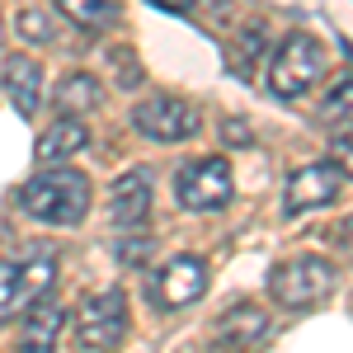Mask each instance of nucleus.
I'll return each mask as SVG.
<instances>
[{
	"label": "nucleus",
	"mask_w": 353,
	"mask_h": 353,
	"mask_svg": "<svg viewBox=\"0 0 353 353\" xmlns=\"http://www.w3.org/2000/svg\"><path fill=\"white\" fill-rule=\"evenodd\" d=\"M330 241H334V250L339 254H349V264H353V217H344L334 231H330Z\"/></svg>",
	"instance_id": "5701e85b"
},
{
	"label": "nucleus",
	"mask_w": 353,
	"mask_h": 353,
	"mask_svg": "<svg viewBox=\"0 0 353 353\" xmlns=\"http://www.w3.org/2000/svg\"><path fill=\"white\" fill-rule=\"evenodd\" d=\"M132 128L146 141H161V146H174V141H189L198 128H203V118L193 109L189 99H179V94H151V99H141L132 109Z\"/></svg>",
	"instance_id": "423d86ee"
},
{
	"label": "nucleus",
	"mask_w": 353,
	"mask_h": 353,
	"mask_svg": "<svg viewBox=\"0 0 353 353\" xmlns=\"http://www.w3.org/2000/svg\"><path fill=\"white\" fill-rule=\"evenodd\" d=\"M264 330H269V316H264L259 306H231V311L221 316V325H217V349L241 353V349H250L254 339H264Z\"/></svg>",
	"instance_id": "f8f14e48"
},
{
	"label": "nucleus",
	"mask_w": 353,
	"mask_h": 353,
	"mask_svg": "<svg viewBox=\"0 0 353 353\" xmlns=\"http://www.w3.org/2000/svg\"><path fill=\"white\" fill-rule=\"evenodd\" d=\"M208 292V264L193 259V254H179L161 269V278L151 283V301L165 306V311H179V306H193V301Z\"/></svg>",
	"instance_id": "6e6552de"
},
{
	"label": "nucleus",
	"mask_w": 353,
	"mask_h": 353,
	"mask_svg": "<svg viewBox=\"0 0 353 353\" xmlns=\"http://www.w3.org/2000/svg\"><path fill=\"white\" fill-rule=\"evenodd\" d=\"M19 208L33 221H48V226H76L90 212V179L81 170L52 165L19 189Z\"/></svg>",
	"instance_id": "f257e3e1"
},
{
	"label": "nucleus",
	"mask_w": 353,
	"mask_h": 353,
	"mask_svg": "<svg viewBox=\"0 0 353 353\" xmlns=\"http://www.w3.org/2000/svg\"><path fill=\"white\" fill-rule=\"evenodd\" d=\"M236 193L231 179V165L221 156H203V161H184L174 174V198L189 208V212H221Z\"/></svg>",
	"instance_id": "39448f33"
},
{
	"label": "nucleus",
	"mask_w": 353,
	"mask_h": 353,
	"mask_svg": "<svg viewBox=\"0 0 353 353\" xmlns=\"http://www.w3.org/2000/svg\"><path fill=\"white\" fill-rule=\"evenodd\" d=\"M259 52H264V28L250 24L241 38H236V48H231V66H236L241 76H250V66H254V57H259Z\"/></svg>",
	"instance_id": "a211bd4d"
},
{
	"label": "nucleus",
	"mask_w": 353,
	"mask_h": 353,
	"mask_svg": "<svg viewBox=\"0 0 353 353\" xmlns=\"http://www.w3.org/2000/svg\"><path fill=\"white\" fill-rule=\"evenodd\" d=\"M19 311H28L24 273H19V264L0 259V321H10V316H19Z\"/></svg>",
	"instance_id": "2eb2a0df"
},
{
	"label": "nucleus",
	"mask_w": 353,
	"mask_h": 353,
	"mask_svg": "<svg viewBox=\"0 0 353 353\" xmlns=\"http://www.w3.org/2000/svg\"><path fill=\"white\" fill-rule=\"evenodd\" d=\"M269 292L278 306L306 311V306H316L334 292V264L321 254H297V259H288L269 273Z\"/></svg>",
	"instance_id": "7ed1b4c3"
},
{
	"label": "nucleus",
	"mask_w": 353,
	"mask_h": 353,
	"mask_svg": "<svg viewBox=\"0 0 353 353\" xmlns=\"http://www.w3.org/2000/svg\"><path fill=\"white\" fill-rule=\"evenodd\" d=\"M226 146H250V128H245L241 118H226Z\"/></svg>",
	"instance_id": "b1692460"
},
{
	"label": "nucleus",
	"mask_w": 353,
	"mask_h": 353,
	"mask_svg": "<svg viewBox=\"0 0 353 353\" xmlns=\"http://www.w3.org/2000/svg\"><path fill=\"white\" fill-rule=\"evenodd\" d=\"M123 334H128V297L118 288H104V292L81 301V311H76V344L85 353L118 349Z\"/></svg>",
	"instance_id": "20e7f679"
},
{
	"label": "nucleus",
	"mask_w": 353,
	"mask_h": 353,
	"mask_svg": "<svg viewBox=\"0 0 353 353\" xmlns=\"http://www.w3.org/2000/svg\"><path fill=\"white\" fill-rule=\"evenodd\" d=\"M109 66H113V81L123 85V90H137L141 85V61L132 57V48H113Z\"/></svg>",
	"instance_id": "6ab92c4d"
},
{
	"label": "nucleus",
	"mask_w": 353,
	"mask_h": 353,
	"mask_svg": "<svg viewBox=\"0 0 353 353\" xmlns=\"http://www.w3.org/2000/svg\"><path fill=\"white\" fill-rule=\"evenodd\" d=\"M325 76V48L311 33H288L283 48L273 52L269 66V90L278 99H301L306 90H316Z\"/></svg>",
	"instance_id": "f03ea898"
},
{
	"label": "nucleus",
	"mask_w": 353,
	"mask_h": 353,
	"mask_svg": "<svg viewBox=\"0 0 353 353\" xmlns=\"http://www.w3.org/2000/svg\"><path fill=\"white\" fill-rule=\"evenodd\" d=\"M151 5H161V10H170V14H189L198 0H151Z\"/></svg>",
	"instance_id": "393cba45"
},
{
	"label": "nucleus",
	"mask_w": 353,
	"mask_h": 353,
	"mask_svg": "<svg viewBox=\"0 0 353 353\" xmlns=\"http://www.w3.org/2000/svg\"><path fill=\"white\" fill-rule=\"evenodd\" d=\"M321 123H353V76H339V81L325 90L321 99Z\"/></svg>",
	"instance_id": "f3484780"
},
{
	"label": "nucleus",
	"mask_w": 353,
	"mask_h": 353,
	"mask_svg": "<svg viewBox=\"0 0 353 353\" xmlns=\"http://www.w3.org/2000/svg\"><path fill=\"white\" fill-rule=\"evenodd\" d=\"M57 334H61V306H57L52 297L33 301L24 325H19V353H52Z\"/></svg>",
	"instance_id": "9b49d317"
},
{
	"label": "nucleus",
	"mask_w": 353,
	"mask_h": 353,
	"mask_svg": "<svg viewBox=\"0 0 353 353\" xmlns=\"http://www.w3.org/2000/svg\"><path fill=\"white\" fill-rule=\"evenodd\" d=\"M19 33H24L28 43H52V24H48L38 10H24V14H19Z\"/></svg>",
	"instance_id": "aec40b11"
},
{
	"label": "nucleus",
	"mask_w": 353,
	"mask_h": 353,
	"mask_svg": "<svg viewBox=\"0 0 353 353\" xmlns=\"http://www.w3.org/2000/svg\"><path fill=\"white\" fill-rule=\"evenodd\" d=\"M0 38H5V24H0Z\"/></svg>",
	"instance_id": "a878e982"
},
{
	"label": "nucleus",
	"mask_w": 353,
	"mask_h": 353,
	"mask_svg": "<svg viewBox=\"0 0 353 353\" xmlns=\"http://www.w3.org/2000/svg\"><path fill=\"white\" fill-rule=\"evenodd\" d=\"M146 254H151V236H123L118 241V259L123 264H146Z\"/></svg>",
	"instance_id": "412c9836"
},
{
	"label": "nucleus",
	"mask_w": 353,
	"mask_h": 353,
	"mask_svg": "<svg viewBox=\"0 0 353 353\" xmlns=\"http://www.w3.org/2000/svg\"><path fill=\"white\" fill-rule=\"evenodd\" d=\"M57 10L81 28H109L113 24V5L109 0H57Z\"/></svg>",
	"instance_id": "dca6fc26"
},
{
	"label": "nucleus",
	"mask_w": 353,
	"mask_h": 353,
	"mask_svg": "<svg viewBox=\"0 0 353 353\" xmlns=\"http://www.w3.org/2000/svg\"><path fill=\"white\" fill-rule=\"evenodd\" d=\"M85 141H90V128H85L81 118H61L57 128H48V132L38 137V161L57 165V161H66V156H76Z\"/></svg>",
	"instance_id": "4468645a"
},
{
	"label": "nucleus",
	"mask_w": 353,
	"mask_h": 353,
	"mask_svg": "<svg viewBox=\"0 0 353 353\" xmlns=\"http://www.w3.org/2000/svg\"><path fill=\"white\" fill-rule=\"evenodd\" d=\"M99 99H104V90L99 81L90 76V71H71V76H61V85L52 90V109L61 118H85L90 109H99Z\"/></svg>",
	"instance_id": "ddd939ff"
},
{
	"label": "nucleus",
	"mask_w": 353,
	"mask_h": 353,
	"mask_svg": "<svg viewBox=\"0 0 353 353\" xmlns=\"http://www.w3.org/2000/svg\"><path fill=\"white\" fill-rule=\"evenodd\" d=\"M5 94L14 99V109L24 118L38 113V104H43V71H38L33 57H24V52L5 57Z\"/></svg>",
	"instance_id": "9d476101"
},
{
	"label": "nucleus",
	"mask_w": 353,
	"mask_h": 353,
	"mask_svg": "<svg viewBox=\"0 0 353 353\" xmlns=\"http://www.w3.org/2000/svg\"><path fill=\"white\" fill-rule=\"evenodd\" d=\"M109 212H113V221L128 231V226H141V221L151 217V170H128L118 184H113V193H109Z\"/></svg>",
	"instance_id": "1a4fd4ad"
},
{
	"label": "nucleus",
	"mask_w": 353,
	"mask_h": 353,
	"mask_svg": "<svg viewBox=\"0 0 353 353\" xmlns=\"http://www.w3.org/2000/svg\"><path fill=\"white\" fill-rule=\"evenodd\" d=\"M339 184H344V174H339L330 161L297 165V170L288 174V189H283L288 217H301V212H316V208L334 203V198H339Z\"/></svg>",
	"instance_id": "0eeeda50"
},
{
	"label": "nucleus",
	"mask_w": 353,
	"mask_h": 353,
	"mask_svg": "<svg viewBox=\"0 0 353 353\" xmlns=\"http://www.w3.org/2000/svg\"><path fill=\"white\" fill-rule=\"evenodd\" d=\"M330 156H334V161H330V165H334L339 174H349V179H353V141H349V137H339Z\"/></svg>",
	"instance_id": "4be33fe9"
}]
</instances>
